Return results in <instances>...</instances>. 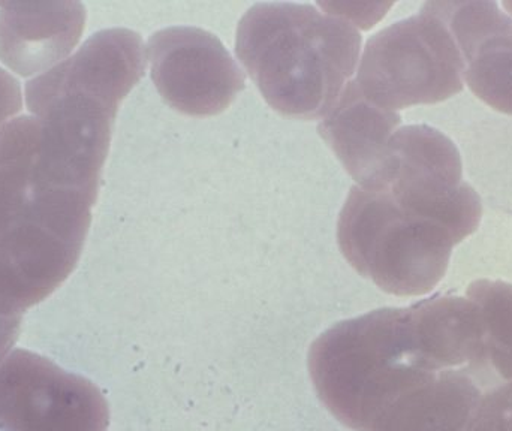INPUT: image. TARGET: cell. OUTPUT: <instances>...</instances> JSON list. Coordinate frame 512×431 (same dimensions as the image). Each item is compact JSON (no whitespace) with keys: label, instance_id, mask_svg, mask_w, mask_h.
<instances>
[{"label":"cell","instance_id":"obj_13","mask_svg":"<svg viewBox=\"0 0 512 431\" xmlns=\"http://www.w3.org/2000/svg\"><path fill=\"white\" fill-rule=\"evenodd\" d=\"M502 8L508 12V14L512 17V0H508V2H502Z\"/></svg>","mask_w":512,"mask_h":431},{"label":"cell","instance_id":"obj_7","mask_svg":"<svg viewBox=\"0 0 512 431\" xmlns=\"http://www.w3.org/2000/svg\"><path fill=\"white\" fill-rule=\"evenodd\" d=\"M483 394L465 370H420L382 406L369 431H471Z\"/></svg>","mask_w":512,"mask_h":431},{"label":"cell","instance_id":"obj_5","mask_svg":"<svg viewBox=\"0 0 512 431\" xmlns=\"http://www.w3.org/2000/svg\"><path fill=\"white\" fill-rule=\"evenodd\" d=\"M424 8L444 21L465 62V86L512 116V17L492 0H438Z\"/></svg>","mask_w":512,"mask_h":431},{"label":"cell","instance_id":"obj_14","mask_svg":"<svg viewBox=\"0 0 512 431\" xmlns=\"http://www.w3.org/2000/svg\"><path fill=\"white\" fill-rule=\"evenodd\" d=\"M510 431H512V406L510 411Z\"/></svg>","mask_w":512,"mask_h":431},{"label":"cell","instance_id":"obj_9","mask_svg":"<svg viewBox=\"0 0 512 431\" xmlns=\"http://www.w3.org/2000/svg\"><path fill=\"white\" fill-rule=\"evenodd\" d=\"M465 294L480 310L484 358L492 390L512 393V283L475 280Z\"/></svg>","mask_w":512,"mask_h":431},{"label":"cell","instance_id":"obj_1","mask_svg":"<svg viewBox=\"0 0 512 431\" xmlns=\"http://www.w3.org/2000/svg\"><path fill=\"white\" fill-rule=\"evenodd\" d=\"M236 53L277 113L321 120L357 74V27L319 6L258 3L237 27Z\"/></svg>","mask_w":512,"mask_h":431},{"label":"cell","instance_id":"obj_11","mask_svg":"<svg viewBox=\"0 0 512 431\" xmlns=\"http://www.w3.org/2000/svg\"><path fill=\"white\" fill-rule=\"evenodd\" d=\"M318 6L324 11L330 12V14L343 18L357 29L367 30L387 15V12L393 6V2H330L318 3Z\"/></svg>","mask_w":512,"mask_h":431},{"label":"cell","instance_id":"obj_4","mask_svg":"<svg viewBox=\"0 0 512 431\" xmlns=\"http://www.w3.org/2000/svg\"><path fill=\"white\" fill-rule=\"evenodd\" d=\"M146 62L162 99L192 117L224 113L246 86L245 74L224 42L194 26L153 33Z\"/></svg>","mask_w":512,"mask_h":431},{"label":"cell","instance_id":"obj_10","mask_svg":"<svg viewBox=\"0 0 512 431\" xmlns=\"http://www.w3.org/2000/svg\"><path fill=\"white\" fill-rule=\"evenodd\" d=\"M511 406V391H484L471 431H510Z\"/></svg>","mask_w":512,"mask_h":431},{"label":"cell","instance_id":"obj_2","mask_svg":"<svg viewBox=\"0 0 512 431\" xmlns=\"http://www.w3.org/2000/svg\"><path fill=\"white\" fill-rule=\"evenodd\" d=\"M462 197L433 201L375 180L355 183L337 222L340 252L387 294H429L468 238Z\"/></svg>","mask_w":512,"mask_h":431},{"label":"cell","instance_id":"obj_12","mask_svg":"<svg viewBox=\"0 0 512 431\" xmlns=\"http://www.w3.org/2000/svg\"><path fill=\"white\" fill-rule=\"evenodd\" d=\"M23 107L20 84L8 72L0 68V129L14 119Z\"/></svg>","mask_w":512,"mask_h":431},{"label":"cell","instance_id":"obj_3","mask_svg":"<svg viewBox=\"0 0 512 431\" xmlns=\"http://www.w3.org/2000/svg\"><path fill=\"white\" fill-rule=\"evenodd\" d=\"M354 81L367 98L399 113L459 95L465 62L444 21L421 8L366 42Z\"/></svg>","mask_w":512,"mask_h":431},{"label":"cell","instance_id":"obj_6","mask_svg":"<svg viewBox=\"0 0 512 431\" xmlns=\"http://www.w3.org/2000/svg\"><path fill=\"white\" fill-rule=\"evenodd\" d=\"M84 24L80 2H0V62L20 77H41L71 56Z\"/></svg>","mask_w":512,"mask_h":431},{"label":"cell","instance_id":"obj_8","mask_svg":"<svg viewBox=\"0 0 512 431\" xmlns=\"http://www.w3.org/2000/svg\"><path fill=\"white\" fill-rule=\"evenodd\" d=\"M402 117L367 98L354 80L319 122V135L355 183L363 182L387 150Z\"/></svg>","mask_w":512,"mask_h":431}]
</instances>
